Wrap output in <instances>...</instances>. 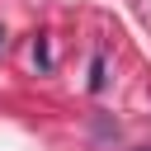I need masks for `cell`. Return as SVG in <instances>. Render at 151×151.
<instances>
[{"mask_svg":"<svg viewBox=\"0 0 151 151\" xmlns=\"http://www.w3.org/2000/svg\"><path fill=\"white\" fill-rule=\"evenodd\" d=\"M0 42H5V28H0Z\"/></svg>","mask_w":151,"mask_h":151,"instance_id":"obj_1","label":"cell"}]
</instances>
